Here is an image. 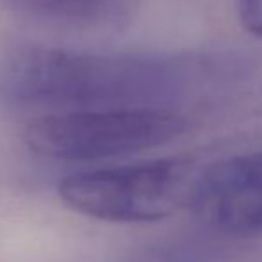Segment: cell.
I'll use <instances>...</instances> for the list:
<instances>
[{
    "instance_id": "obj_3",
    "label": "cell",
    "mask_w": 262,
    "mask_h": 262,
    "mask_svg": "<svg viewBox=\"0 0 262 262\" xmlns=\"http://www.w3.org/2000/svg\"><path fill=\"white\" fill-rule=\"evenodd\" d=\"M187 125L179 111L159 105L47 113L27 125L24 143L45 159L105 161L168 145Z\"/></svg>"
},
{
    "instance_id": "obj_5",
    "label": "cell",
    "mask_w": 262,
    "mask_h": 262,
    "mask_svg": "<svg viewBox=\"0 0 262 262\" xmlns=\"http://www.w3.org/2000/svg\"><path fill=\"white\" fill-rule=\"evenodd\" d=\"M24 20L72 31L109 32L134 20L139 0H2Z\"/></svg>"
},
{
    "instance_id": "obj_2",
    "label": "cell",
    "mask_w": 262,
    "mask_h": 262,
    "mask_svg": "<svg viewBox=\"0 0 262 262\" xmlns=\"http://www.w3.org/2000/svg\"><path fill=\"white\" fill-rule=\"evenodd\" d=\"M189 156L77 171L59 182L70 210L111 223H150L191 207L198 173Z\"/></svg>"
},
{
    "instance_id": "obj_6",
    "label": "cell",
    "mask_w": 262,
    "mask_h": 262,
    "mask_svg": "<svg viewBox=\"0 0 262 262\" xmlns=\"http://www.w3.org/2000/svg\"><path fill=\"white\" fill-rule=\"evenodd\" d=\"M239 20L250 34L262 38V0H239Z\"/></svg>"
},
{
    "instance_id": "obj_4",
    "label": "cell",
    "mask_w": 262,
    "mask_h": 262,
    "mask_svg": "<svg viewBox=\"0 0 262 262\" xmlns=\"http://www.w3.org/2000/svg\"><path fill=\"white\" fill-rule=\"evenodd\" d=\"M191 209L220 234L262 235V152L237 154L202 168Z\"/></svg>"
},
{
    "instance_id": "obj_1",
    "label": "cell",
    "mask_w": 262,
    "mask_h": 262,
    "mask_svg": "<svg viewBox=\"0 0 262 262\" xmlns=\"http://www.w3.org/2000/svg\"><path fill=\"white\" fill-rule=\"evenodd\" d=\"M168 68L141 55L59 49L0 38V104L50 113L146 107Z\"/></svg>"
}]
</instances>
